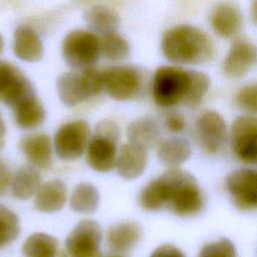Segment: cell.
Masks as SVG:
<instances>
[{
  "mask_svg": "<svg viewBox=\"0 0 257 257\" xmlns=\"http://www.w3.org/2000/svg\"><path fill=\"white\" fill-rule=\"evenodd\" d=\"M165 58L175 65H200L215 55V45L209 35L192 24H177L167 29L161 40Z\"/></svg>",
  "mask_w": 257,
  "mask_h": 257,
  "instance_id": "6da1fadb",
  "label": "cell"
},
{
  "mask_svg": "<svg viewBox=\"0 0 257 257\" xmlns=\"http://www.w3.org/2000/svg\"><path fill=\"white\" fill-rule=\"evenodd\" d=\"M168 189L167 209L178 217L199 215L205 207V197L195 177L180 168H169L162 174Z\"/></svg>",
  "mask_w": 257,
  "mask_h": 257,
  "instance_id": "7a4b0ae2",
  "label": "cell"
},
{
  "mask_svg": "<svg viewBox=\"0 0 257 257\" xmlns=\"http://www.w3.org/2000/svg\"><path fill=\"white\" fill-rule=\"evenodd\" d=\"M119 140L120 127L115 121L107 118L98 121L85 152L88 167L98 173L115 169Z\"/></svg>",
  "mask_w": 257,
  "mask_h": 257,
  "instance_id": "3957f363",
  "label": "cell"
},
{
  "mask_svg": "<svg viewBox=\"0 0 257 257\" xmlns=\"http://www.w3.org/2000/svg\"><path fill=\"white\" fill-rule=\"evenodd\" d=\"M192 83V70L180 65L159 67L153 77L152 96L155 103L163 108L184 103Z\"/></svg>",
  "mask_w": 257,
  "mask_h": 257,
  "instance_id": "277c9868",
  "label": "cell"
},
{
  "mask_svg": "<svg viewBox=\"0 0 257 257\" xmlns=\"http://www.w3.org/2000/svg\"><path fill=\"white\" fill-rule=\"evenodd\" d=\"M56 89L60 101L74 107L102 91L101 72L93 67L65 72L58 77Z\"/></svg>",
  "mask_w": 257,
  "mask_h": 257,
  "instance_id": "5b68a950",
  "label": "cell"
},
{
  "mask_svg": "<svg viewBox=\"0 0 257 257\" xmlns=\"http://www.w3.org/2000/svg\"><path fill=\"white\" fill-rule=\"evenodd\" d=\"M61 52L64 61L72 69L93 67L100 56L99 38L92 31L72 30L64 37Z\"/></svg>",
  "mask_w": 257,
  "mask_h": 257,
  "instance_id": "8992f818",
  "label": "cell"
},
{
  "mask_svg": "<svg viewBox=\"0 0 257 257\" xmlns=\"http://www.w3.org/2000/svg\"><path fill=\"white\" fill-rule=\"evenodd\" d=\"M229 139L234 157L244 165L257 167V115L237 116L230 126Z\"/></svg>",
  "mask_w": 257,
  "mask_h": 257,
  "instance_id": "52a82bcc",
  "label": "cell"
},
{
  "mask_svg": "<svg viewBox=\"0 0 257 257\" xmlns=\"http://www.w3.org/2000/svg\"><path fill=\"white\" fill-rule=\"evenodd\" d=\"M91 138L90 126L84 119H75L58 127L53 138V148L56 156L71 162L81 158Z\"/></svg>",
  "mask_w": 257,
  "mask_h": 257,
  "instance_id": "ba28073f",
  "label": "cell"
},
{
  "mask_svg": "<svg viewBox=\"0 0 257 257\" xmlns=\"http://www.w3.org/2000/svg\"><path fill=\"white\" fill-rule=\"evenodd\" d=\"M195 137L203 152L210 156L218 155L229 138L223 115L214 109L201 111L195 121Z\"/></svg>",
  "mask_w": 257,
  "mask_h": 257,
  "instance_id": "9c48e42d",
  "label": "cell"
},
{
  "mask_svg": "<svg viewBox=\"0 0 257 257\" xmlns=\"http://www.w3.org/2000/svg\"><path fill=\"white\" fill-rule=\"evenodd\" d=\"M102 90L111 98L128 100L138 95L142 86L140 71L132 65H114L102 72Z\"/></svg>",
  "mask_w": 257,
  "mask_h": 257,
  "instance_id": "30bf717a",
  "label": "cell"
},
{
  "mask_svg": "<svg viewBox=\"0 0 257 257\" xmlns=\"http://www.w3.org/2000/svg\"><path fill=\"white\" fill-rule=\"evenodd\" d=\"M232 204L240 211L257 210V169L240 168L232 171L225 180Z\"/></svg>",
  "mask_w": 257,
  "mask_h": 257,
  "instance_id": "8fae6325",
  "label": "cell"
},
{
  "mask_svg": "<svg viewBox=\"0 0 257 257\" xmlns=\"http://www.w3.org/2000/svg\"><path fill=\"white\" fill-rule=\"evenodd\" d=\"M102 231L91 219L78 222L65 239V251L69 257H101Z\"/></svg>",
  "mask_w": 257,
  "mask_h": 257,
  "instance_id": "7c38bea8",
  "label": "cell"
},
{
  "mask_svg": "<svg viewBox=\"0 0 257 257\" xmlns=\"http://www.w3.org/2000/svg\"><path fill=\"white\" fill-rule=\"evenodd\" d=\"M257 62V48L244 37L231 41L227 54L222 61V72L230 79H240L248 74Z\"/></svg>",
  "mask_w": 257,
  "mask_h": 257,
  "instance_id": "4fadbf2b",
  "label": "cell"
},
{
  "mask_svg": "<svg viewBox=\"0 0 257 257\" xmlns=\"http://www.w3.org/2000/svg\"><path fill=\"white\" fill-rule=\"evenodd\" d=\"M35 94L27 77L13 64L0 60V101L11 108Z\"/></svg>",
  "mask_w": 257,
  "mask_h": 257,
  "instance_id": "5bb4252c",
  "label": "cell"
},
{
  "mask_svg": "<svg viewBox=\"0 0 257 257\" xmlns=\"http://www.w3.org/2000/svg\"><path fill=\"white\" fill-rule=\"evenodd\" d=\"M210 26L218 37L233 40L239 36L243 26L240 8L232 2L218 3L211 11Z\"/></svg>",
  "mask_w": 257,
  "mask_h": 257,
  "instance_id": "9a60e30c",
  "label": "cell"
},
{
  "mask_svg": "<svg viewBox=\"0 0 257 257\" xmlns=\"http://www.w3.org/2000/svg\"><path fill=\"white\" fill-rule=\"evenodd\" d=\"M19 150L29 165L36 169L48 170L52 166L53 142L44 133H32L19 141Z\"/></svg>",
  "mask_w": 257,
  "mask_h": 257,
  "instance_id": "2e32d148",
  "label": "cell"
},
{
  "mask_svg": "<svg viewBox=\"0 0 257 257\" xmlns=\"http://www.w3.org/2000/svg\"><path fill=\"white\" fill-rule=\"evenodd\" d=\"M148 162V150L128 142L118 150L115 170L123 180H135L144 174Z\"/></svg>",
  "mask_w": 257,
  "mask_h": 257,
  "instance_id": "e0dca14e",
  "label": "cell"
},
{
  "mask_svg": "<svg viewBox=\"0 0 257 257\" xmlns=\"http://www.w3.org/2000/svg\"><path fill=\"white\" fill-rule=\"evenodd\" d=\"M142 227L136 221H123L111 225L105 236L110 252L125 254L132 251L142 238Z\"/></svg>",
  "mask_w": 257,
  "mask_h": 257,
  "instance_id": "ac0fdd59",
  "label": "cell"
},
{
  "mask_svg": "<svg viewBox=\"0 0 257 257\" xmlns=\"http://www.w3.org/2000/svg\"><path fill=\"white\" fill-rule=\"evenodd\" d=\"M67 201V188L58 179L41 184L33 199L34 208L42 213H55L63 209Z\"/></svg>",
  "mask_w": 257,
  "mask_h": 257,
  "instance_id": "d6986e66",
  "label": "cell"
},
{
  "mask_svg": "<svg viewBox=\"0 0 257 257\" xmlns=\"http://www.w3.org/2000/svg\"><path fill=\"white\" fill-rule=\"evenodd\" d=\"M43 44L38 34L27 25H19L14 32L13 51L21 60L39 61L43 56Z\"/></svg>",
  "mask_w": 257,
  "mask_h": 257,
  "instance_id": "ffe728a7",
  "label": "cell"
},
{
  "mask_svg": "<svg viewBox=\"0 0 257 257\" xmlns=\"http://www.w3.org/2000/svg\"><path fill=\"white\" fill-rule=\"evenodd\" d=\"M156 148L159 161L169 168H180L192 154L189 142L180 137L160 140Z\"/></svg>",
  "mask_w": 257,
  "mask_h": 257,
  "instance_id": "44dd1931",
  "label": "cell"
},
{
  "mask_svg": "<svg viewBox=\"0 0 257 257\" xmlns=\"http://www.w3.org/2000/svg\"><path fill=\"white\" fill-rule=\"evenodd\" d=\"M41 175L31 165H24L12 175L10 191L12 196L19 201H26L34 197L41 186Z\"/></svg>",
  "mask_w": 257,
  "mask_h": 257,
  "instance_id": "7402d4cb",
  "label": "cell"
},
{
  "mask_svg": "<svg viewBox=\"0 0 257 257\" xmlns=\"http://www.w3.org/2000/svg\"><path fill=\"white\" fill-rule=\"evenodd\" d=\"M12 109L14 121L21 130L36 128L44 122L46 117L44 106L36 94L24 98Z\"/></svg>",
  "mask_w": 257,
  "mask_h": 257,
  "instance_id": "603a6c76",
  "label": "cell"
},
{
  "mask_svg": "<svg viewBox=\"0 0 257 257\" xmlns=\"http://www.w3.org/2000/svg\"><path fill=\"white\" fill-rule=\"evenodd\" d=\"M126 137L130 143L149 150L153 147H157L161 140V132L158 122L153 117L142 116L128 124Z\"/></svg>",
  "mask_w": 257,
  "mask_h": 257,
  "instance_id": "cb8c5ba5",
  "label": "cell"
},
{
  "mask_svg": "<svg viewBox=\"0 0 257 257\" xmlns=\"http://www.w3.org/2000/svg\"><path fill=\"white\" fill-rule=\"evenodd\" d=\"M139 206L148 212H158L167 209L168 189L164 178H158L147 183L139 193Z\"/></svg>",
  "mask_w": 257,
  "mask_h": 257,
  "instance_id": "d4e9b609",
  "label": "cell"
},
{
  "mask_svg": "<svg viewBox=\"0 0 257 257\" xmlns=\"http://www.w3.org/2000/svg\"><path fill=\"white\" fill-rule=\"evenodd\" d=\"M84 21L93 33L101 36L115 33L120 22L116 12L102 5L89 8L84 14Z\"/></svg>",
  "mask_w": 257,
  "mask_h": 257,
  "instance_id": "484cf974",
  "label": "cell"
},
{
  "mask_svg": "<svg viewBox=\"0 0 257 257\" xmlns=\"http://www.w3.org/2000/svg\"><path fill=\"white\" fill-rule=\"evenodd\" d=\"M58 248L57 238L47 233L36 232L24 240L21 252L24 257H56Z\"/></svg>",
  "mask_w": 257,
  "mask_h": 257,
  "instance_id": "4316f807",
  "label": "cell"
},
{
  "mask_svg": "<svg viewBox=\"0 0 257 257\" xmlns=\"http://www.w3.org/2000/svg\"><path fill=\"white\" fill-rule=\"evenodd\" d=\"M98 205L99 193L92 184L81 182L74 187L69 199V206L75 213L91 214Z\"/></svg>",
  "mask_w": 257,
  "mask_h": 257,
  "instance_id": "83f0119b",
  "label": "cell"
},
{
  "mask_svg": "<svg viewBox=\"0 0 257 257\" xmlns=\"http://www.w3.org/2000/svg\"><path fill=\"white\" fill-rule=\"evenodd\" d=\"M21 232L20 220L9 207L0 204V250L17 240Z\"/></svg>",
  "mask_w": 257,
  "mask_h": 257,
  "instance_id": "f1b7e54d",
  "label": "cell"
},
{
  "mask_svg": "<svg viewBox=\"0 0 257 257\" xmlns=\"http://www.w3.org/2000/svg\"><path fill=\"white\" fill-rule=\"evenodd\" d=\"M100 55L111 61H120L130 55L127 41L116 33L102 35L99 38Z\"/></svg>",
  "mask_w": 257,
  "mask_h": 257,
  "instance_id": "f546056e",
  "label": "cell"
},
{
  "mask_svg": "<svg viewBox=\"0 0 257 257\" xmlns=\"http://www.w3.org/2000/svg\"><path fill=\"white\" fill-rule=\"evenodd\" d=\"M211 87V79L208 74L203 71L192 70V83L189 94L184 104L190 108L198 107Z\"/></svg>",
  "mask_w": 257,
  "mask_h": 257,
  "instance_id": "4dcf8cb0",
  "label": "cell"
},
{
  "mask_svg": "<svg viewBox=\"0 0 257 257\" xmlns=\"http://www.w3.org/2000/svg\"><path fill=\"white\" fill-rule=\"evenodd\" d=\"M234 103L244 113L257 115V82L240 87L235 93Z\"/></svg>",
  "mask_w": 257,
  "mask_h": 257,
  "instance_id": "1f68e13d",
  "label": "cell"
},
{
  "mask_svg": "<svg viewBox=\"0 0 257 257\" xmlns=\"http://www.w3.org/2000/svg\"><path fill=\"white\" fill-rule=\"evenodd\" d=\"M198 257H237V250L231 240L220 238L205 244Z\"/></svg>",
  "mask_w": 257,
  "mask_h": 257,
  "instance_id": "d6a6232c",
  "label": "cell"
},
{
  "mask_svg": "<svg viewBox=\"0 0 257 257\" xmlns=\"http://www.w3.org/2000/svg\"><path fill=\"white\" fill-rule=\"evenodd\" d=\"M164 126L169 133L173 135H180L186 130L187 121L181 113L172 111L166 115L164 119Z\"/></svg>",
  "mask_w": 257,
  "mask_h": 257,
  "instance_id": "836d02e7",
  "label": "cell"
},
{
  "mask_svg": "<svg viewBox=\"0 0 257 257\" xmlns=\"http://www.w3.org/2000/svg\"><path fill=\"white\" fill-rule=\"evenodd\" d=\"M150 257H186L185 253L173 244H163L157 247Z\"/></svg>",
  "mask_w": 257,
  "mask_h": 257,
  "instance_id": "e575fe53",
  "label": "cell"
},
{
  "mask_svg": "<svg viewBox=\"0 0 257 257\" xmlns=\"http://www.w3.org/2000/svg\"><path fill=\"white\" fill-rule=\"evenodd\" d=\"M12 175L8 166L0 160V197L5 195L7 190L10 188Z\"/></svg>",
  "mask_w": 257,
  "mask_h": 257,
  "instance_id": "d590c367",
  "label": "cell"
},
{
  "mask_svg": "<svg viewBox=\"0 0 257 257\" xmlns=\"http://www.w3.org/2000/svg\"><path fill=\"white\" fill-rule=\"evenodd\" d=\"M249 15H250L251 22L257 26V0H251Z\"/></svg>",
  "mask_w": 257,
  "mask_h": 257,
  "instance_id": "8d00e7d4",
  "label": "cell"
},
{
  "mask_svg": "<svg viewBox=\"0 0 257 257\" xmlns=\"http://www.w3.org/2000/svg\"><path fill=\"white\" fill-rule=\"evenodd\" d=\"M6 124L4 119L2 118V115L0 113V150L3 149L4 145H5V136H6Z\"/></svg>",
  "mask_w": 257,
  "mask_h": 257,
  "instance_id": "74e56055",
  "label": "cell"
},
{
  "mask_svg": "<svg viewBox=\"0 0 257 257\" xmlns=\"http://www.w3.org/2000/svg\"><path fill=\"white\" fill-rule=\"evenodd\" d=\"M3 48H4V40H3V37H2V35L0 34V54L2 53V51H3Z\"/></svg>",
  "mask_w": 257,
  "mask_h": 257,
  "instance_id": "f35d334b",
  "label": "cell"
},
{
  "mask_svg": "<svg viewBox=\"0 0 257 257\" xmlns=\"http://www.w3.org/2000/svg\"><path fill=\"white\" fill-rule=\"evenodd\" d=\"M109 257H121V256H116V255H115V256H109Z\"/></svg>",
  "mask_w": 257,
  "mask_h": 257,
  "instance_id": "ab89813d",
  "label": "cell"
}]
</instances>
